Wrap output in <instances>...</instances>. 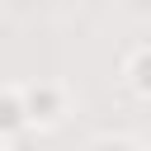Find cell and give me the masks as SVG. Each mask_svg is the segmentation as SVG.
<instances>
[{
  "label": "cell",
  "instance_id": "cell-5",
  "mask_svg": "<svg viewBox=\"0 0 151 151\" xmlns=\"http://www.w3.org/2000/svg\"><path fill=\"white\" fill-rule=\"evenodd\" d=\"M0 151H14V142H0Z\"/></svg>",
  "mask_w": 151,
  "mask_h": 151
},
{
  "label": "cell",
  "instance_id": "cell-3",
  "mask_svg": "<svg viewBox=\"0 0 151 151\" xmlns=\"http://www.w3.org/2000/svg\"><path fill=\"white\" fill-rule=\"evenodd\" d=\"M123 80H127V90H132L137 99H151V42H142V47L127 52V61H123Z\"/></svg>",
  "mask_w": 151,
  "mask_h": 151
},
{
  "label": "cell",
  "instance_id": "cell-4",
  "mask_svg": "<svg viewBox=\"0 0 151 151\" xmlns=\"http://www.w3.org/2000/svg\"><path fill=\"white\" fill-rule=\"evenodd\" d=\"M85 151H137V142L123 137V132H104V137H94Z\"/></svg>",
  "mask_w": 151,
  "mask_h": 151
},
{
  "label": "cell",
  "instance_id": "cell-2",
  "mask_svg": "<svg viewBox=\"0 0 151 151\" xmlns=\"http://www.w3.org/2000/svg\"><path fill=\"white\" fill-rule=\"evenodd\" d=\"M19 132H28V118H24L19 85H0V142H14Z\"/></svg>",
  "mask_w": 151,
  "mask_h": 151
},
{
  "label": "cell",
  "instance_id": "cell-6",
  "mask_svg": "<svg viewBox=\"0 0 151 151\" xmlns=\"http://www.w3.org/2000/svg\"><path fill=\"white\" fill-rule=\"evenodd\" d=\"M137 151H151V146H137Z\"/></svg>",
  "mask_w": 151,
  "mask_h": 151
},
{
  "label": "cell",
  "instance_id": "cell-1",
  "mask_svg": "<svg viewBox=\"0 0 151 151\" xmlns=\"http://www.w3.org/2000/svg\"><path fill=\"white\" fill-rule=\"evenodd\" d=\"M19 99H24L28 127H38V132L61 127L66 113H71V94H66L61 80H28V85H19Z\"/></svg>",
  "mask_w": 151,
  "mask_h": 151
}]
</instances>
